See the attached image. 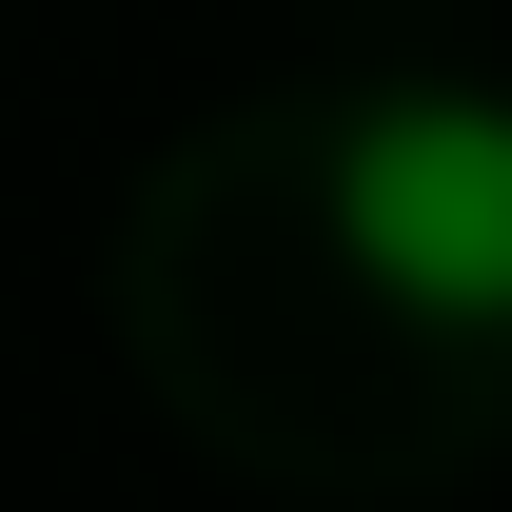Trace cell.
<instances>
[{
	"instance_id": "1",
	"label": "cell",
	"mask_w": 512,
	"mask_h": 512,
	"mask_svg": "<svg viewBox=\"0 0 512 512\" xmlns=\"http://www.w3.org/2000/svg\"><path fill=\"white\" fill-rule=\"evenodd\" d=\"M335 256L375 276L394 316L512 335V99L473 79H414V99H355L335 119Z\"/></svg>"
}]
</instances>
